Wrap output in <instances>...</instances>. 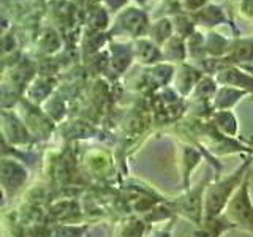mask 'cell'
I'll list each match as a JSON object with an SVG mask.
<instances>
[{
	"instance_id": "1",
	"label": "cell",
	"mask_w": 253,
	"mask_h": 237,
	"mask_svg": "<svg viewBox=\"0 0 253 237\" xmlns=\"http://www.w3.org/2000/svg\"><path fill=\"white\" fill-rule=\"evenodd\" d=\"M252 160H245L241 166L226 177H221L213 184H209L204 193V205H203V220H212L223 215L229 199L241 187L242 180L250 171Z\"/></svg>"
},
{
	"instance_id": "3",
	"label": "cell",
	"mask_w": 253,
	"mask_h": 237,
	"mask_svg": "<svg viewBox=\"0 0 253 237\" xmlns=\"http://www.w3.org/2000/svg\"><path fill=\"white\" fill-rule=\"evenodd\" d=\"M180 169H182V176H184V184H185V188L188 190V177L192 176L193 169L198 166L201 160V154L198 152L195 147H188L185 146L182 149V155H180Z\"/></svg>"
},
{
	"instance_id": "2",
	"label": "cell",
	"mask_w": 253,
	"mask_h": 237,
	"mask_svg": "<svg viewBox=\"0 0 253 237\" xmlns=\"http://www.w3.org/2000/svg\"><path fill=\"white\" fill-rule=\"evenodd\" d=\"M250 171L242 180L241 187L236 190V193L229 199L223 217L234 228H242L244 231L253 234V202L250 196Z\"/></svg>"
}]
</instances>
